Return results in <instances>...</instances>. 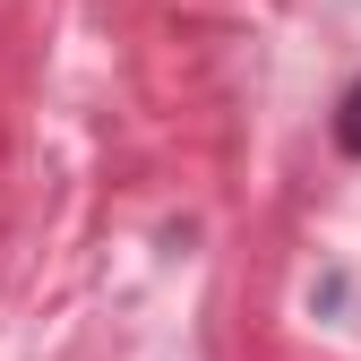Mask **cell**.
<instances>
[{
	"label": "cell",
	"instance_id": "obj_1",
	"mask_svg": "<svg viewBox=\"0 0 361 361\" xmlns=\"http://www.w3.org/2000/svg\"><path fill=\"white\" fill-rule=\"evenodd\" d=\"M336 138H344V155H361V86H353L344 112H336Z\"/></svg>",
	"mask_w": 361,
	"mask_h": 361
}]
</instances>
